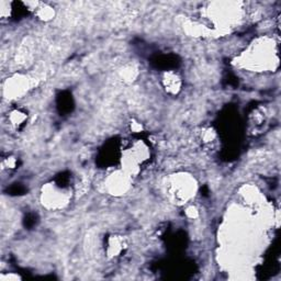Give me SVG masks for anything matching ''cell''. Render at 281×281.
<instances>
[{
  "label": "cell",
  "instance_id": "12",
  "mask_svg": "<svg viewBox=\"0 0 281 281\" xmlns=\"http://www.w3.org/2000/svg\"><path fill=\"white\" fill-rule=\"evenodd\" d=\"M0 278H1V280H9V281L21 279V277H19L18 275H15L13 273H10L9 275H1V277Z\"/></svg>",
  "mask_w": 281,
  "mask_h": 281
},
{
  "label": "cell",
  "instance_id": "8",
  "mask_svg": "<svg viewBox=\"0 0 281 281\" xmlns=\"http://www.w3.org/2000/svg\"><path fill=\"white\" fill-rule=\"evenodd\" d=\"M26 86H28V85H25V83L21 78H13V80H10V82L8 80V84L6 88H4V90L8 91V96L10 95L12 96V98H16V96H20L21 93L25 90Z\"/></svg>",
  "mask_w": 281,
  "mask_h": 281
},
{
  "label": "cell",
  "instance_id": "11",
  "mask_svg": "<svg viewBox=\"0 0 281 281\" xmlns=\"http://www.w3.org/2000/svg\"><path fill=\"white\" fill-rule=\"evenodd\" d=\"M186 214H187V216L190 218H195L198 216V210L195 207H189L188 209H187Z\"/></svg>",
  "mask_w": 281,
  "mask_h": 281
},
{
  "label": "cell",
  "instance_id": "1",
  "mask_svg": "<svg viewBox=\"0 0 281 281\" xmlns=\"http://www.w3.org/2000/svg\"><path fill=\"white\" fill-rule=\"evenodd\" d=\"M69 195L66 190L56 184H48L43 188L42 202L50 209H60L66 206Z\"/></svg>",
  "mask_w": 281,
  "mask_h": 281
},
{
  "label": "cell",
  "instance_id": "7",
  "mask_svg": "<svg viewBox=\"0 0 281 281\" xmlns=\"http://www.w3.org/2000/svg\"><path fill=\"white\" fill-rule=\"evenodd\" d=\"M109 190L113 194H121L127 190L128 177L126 175H115L109 180Z\"/></svg>",
  "mask_w": 281,
  "mask_h": 281
},
{
  "label": "cell",
  "instance_id": "6",
  "mask_svg": "<svg viewBox=\"0 0 281 281\" xmlns=\"http://www.w3.org/2000/svg\"><path fill=\"white\" fill-rule=\"evenodd\" d=\"M26 120H28V114L21 109L11 110L8 114V122L13 129H20L23 127Z\"/></svg>",
  "mask_w": 281,
  "mask_h": 281
},
{
  "label": "cell",
  "instance_id": "4",
  "mask_svg": "<svg viewBox=\"0 0 281 281\" xmlns=\"http://www.w3.org/2000/svg\"><path fill=\"white\" fill-rule=\"evenodd\" d=\"M126 249V242L121 236H111L107 242L106 252L107 255L111 258L118 257Z\"/></svg>",
  "mask_w": 281,
  "mask_h": 281
},
{
  "label": "cell",
  "instance_id": "13",
  "mask_svg": "<svg viewBox=\"0 0 281 281\" xmlns=\"http://www.w3.org/2000/svg\"><path fill=\"white\" fill-rule=\"evenodd\" d=\"M131 129H132V131H134V132H140L142 130V126L139 123H133L131 124Z\"/></svg>",
  "mask_w": 281,
  "mask_h": 281
},
{
  "label": "cell",
  "instance_id": "5",
  "mask_svg": "<svg viewBox=\"0 0 281 281\" xmlns=\"http://www.w3.org/2000/svg\"><path fill=\"white\" fill-rule=\"evenodd\" d=\"M32 6L33 7L31 8V10L34 11L35 16H37L40 20L50 21L55 16L54 9L50 6H47V4L45 3L35 1V2H32Z\"/></svg>",
  "mask_w": 281,
  "mask_h": 281
},
{
  "label": "cell",
  "instance_id": "2",
  "mask_svg": "<svg viewBox=\"0 0 281 281\" xmlns=\"http://www.w3.org/2000/svg\"><path fill=\"white\" fill-rule=\"evenodd\" d=\"M169 188L173 198L180 202H185L193 194L195 195V184L189 176H176L173 178Z\"/></svg>",
  "mask_w": 281,
  "mask_h": 281
},
{
  "label": "cell",
  "instance_id": "10",
  "mask_svg": "<svg viewBox=\"0 0 281 281\" xmlns=\"http://www.w3.org/2000/svg\"><path fill=\"white\" fill-rule=\"evenodd\" d=\"M1 166L2 169H15L17 166V158L13 157V156H7V157L2 158L1 160Z\"/></svg>",
  "mask_w": 281,
  "mask_h": 281
},
{
  "label": "cell",
  "instance_id": "3",
  "mask_svg": "<svg viewBox=\"0 0 281 281\" xmlns=\"http://www.w3.org/2000/svg\"><path fill=\"white\" fill-rule=\"evenodd\" d=\"M162 84L169 95H177L181 89V78L175 71H165L162 77Z\"/></svg>",
  "mask_w": 281,
  "mask_h": 281
},
{
  "label": "cell",
  "instance_id": "9",
  "mask_svg": "<svg viewBox=\"0 0 281 281\" xmlns=\"http://www.w3.org/2000/svg\"><path fill=\"white\" fill-rule=\"evenodd\" d=\"M266 122V112L261 108L256 109L249 117V124L255 129H260Z\"/></svg>",
  "mask_w": 281,
  "mask_h": 281
}]
</instances>
